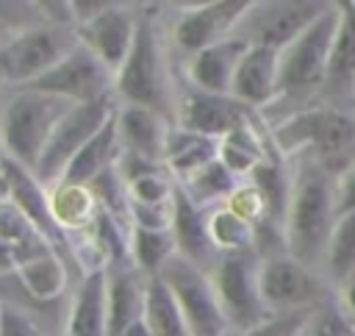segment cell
Masks as SVG:
<instances>
[{
	"instance_id": "44dd1931",
	"label": "cell",
	"mask_w": 355,
	"mask_h": 336,
	"mask_svg": "<svg viewBox=\"0 0 355 336\" xmlns=\"http://www.w3.org/2000/svg\"><path fill=\"white\" fill-rule=\"evenodd\" d=\"M277 50H266V47H247L233 86H230V97H236L239 103H244L247 108H266L275 103L277 97Z\"/></svg>"
},
{
	"instance_id": "cb8c5ba5",
	"label": "cell",
	"mask_w": 355,
	"mask_h": 336,
	"mask_svg": "<svg viewBox=\"0 0 355 336\" xmlns=\"http://www.w3.org/2000/svg\"><path fill=\"white\" fill-rule=\"evenodd\" d=\"M119 108V106H116ZM122 147H119V136H116V114L72 156V161L67 164V169L61 172L58 183L64 186H89L97 175H103L105 169H111L119 158ZM55 186V183H53Z\"/></svg>"
},
{
	"instance_id": "e0dca14e",
	"label": "cell",
	"mask_w": 355,
	"mask_h": 336,
	"mask_svg": "<svg viewBox=\"0 0 355 336\" xmlns=\"http://www.w3.org/2000/svg\"><path fill=\"white\" fill-rule=\"evenodd\" d=\"M247 53V42L239 39L236 33L227 36L225 42H216L200 53H194L191 58L183 61V75L186 83L211 94H230L236 69L241 64Z\"/></svg>"
},
{
	"instance_id": "836d02e7",
	"label": "cell",
	"mask_w": 355,
	"mask_h": 336,
	"mask_svg": "<svg viewBox=\"0 0 355 336\" xmlns=\"http://www.w3.org/2000/svg\"><path fill=\"white\" fill-rule=\"evenodd\" d=\"M125 189H128V203H136V205H166L175 197L178 180L166 169H158V172H150V175H141V178L130 180Z\"/></svg>"
},
{
	"instance_id": "1f68e13d",
	"label": "cell",
	"mask_w": 355,
	"mask_h": 336,
	"mask_svg": "<svg viewBox=\"0 0 355 336\" xmlns=\"http://www.w3.org/2000/svg\"><path fill=\"white\" fill-rule=\"evenodd\" d=\"M205 219H208L211 244H214V250L219 255L222 253H247V250H255V228L241 214H236L227 203L205 211Z\"/></svg>"
},
{
	"instance_id": "ac0fdd59",
	"label": "cell",
	"mask_w": 355,
	"mask_h": 336,
	"mask_svg": "<svg viewBox=\"0 0 355 336\" xmlns=\"http://www.w3.org/2000/svg\"><path fill=\"white\" fill-rule=\"evenodd\" d=\"M319 100L336 108H341V100H355V0L338 3V28Z\"/></svg>"
},
{
	"instance_id": "e575fe53",
	"label": "cell",
	"mask_w": 355,
	"mask_h": 336,
	"mask_svg": "<svg viewBox=\"0 0 355 336\" xmlns=\"http://www.w3.org/2000/svg\"><path fill=\"white\" fill-rule=\"evenodd\" d=\"M313 311H294V314H272L263 322L236 333V336H305Z\"/></svg>"
},
{
	"instance_id": "f546056e",
	"label": "cell",
	"mask_w": 355,
	"mask_h": 336,
	"mask_svg": "<svg viewBox=\"0 0 355 336\" xmlns=\"http://www.w3.org/2000/svg\"><path fill=\"white\" fill-rule=\"evenodd\" d=\"M50 192V211L58 222V228L69 236V233H83L94 214H97V203L92 197V192L86 186H64V183H55L47 189Z\"/></svg>"
},
{
	"instance_id": "ffe728a7",
	"label": "cell",
	"mask_w": 355,
	"mask_h": 336,
	"mask_svg": "<svg viewBox=\"0 0 355 336\" xmlns=\"http://www.w3.org/2000/svg\"><path fill=\"white\" fill-rule=\"evenodd\" d=\"M172 239H175V247H178V255L197 264L200 269H211V264L216 261V250L211 244V236H208V219H205V211L197 208L186 192L178 186L175 189V197H172Z\"/></svg>"
},
{
	"instance_id": "74e56055",
	"label": "cell",
	"mask_w": 355,
	"mask_h": 336,
	"mask_svg": "<svg viewBox=\"0 0 355 336\" xmlns=\"http://www.w3.org/2000/svg\"><path fill=\"white\" fill-rule=\"evenodd\" d=\"M355 211V161L347 164L341 172H336V214H352Z\"/></svg>"
},
{
	"instance_id": "5b68a950",
	"label": "cell",
	"mask_w": 355,
	"mask_h": 336,
	"mask_svg": "<svg viewBox=\"0 0 355 336\" xmlns=\"http://www.w3.org/2000/svg\"><path fill=\"white\" fill-rule=\"evenodd\" d=\"M69 108H72V103L42 94V92L22 89L19 94H14L0 114L3 156L14 158L17 164H22L25 169L33 172L53 128Z\"/></svg>"
},
{
	"instance_id": "d6a6232c",
	"label": "cell",
	"mask_w": 355,
	"mask_h": 336,
	"mask_svg": "<svg viewBox=\"0 0 355 336\" xmlns=\"http://www.w3.org/2000/svg\"><path fill=\"white\" fill-rule=\"evenodd\" d=\"M352 269H355V211L341 214L336 219L322 258V275L336 289Z\"/></svg>"
},
{
	"instance_id": "ba28073f",
	"label": "cell",
	"mask_w": 355,
	"mask_h": 336,
	"mask_svg": "<svg viewBox=\"0 0 355 336\" xmlns=\"http://www.w3.org/2000/svg\"><path fill=\"white\" fill-rule=\"evenodd\" d=\"M258 264L261 255L255 250H247V253H222L208 269L214 294L233 333H241L269 317L258 289Z\"/></svg>"
},
{
	"instance_id": "9c48e42d",
	"label": "cell",
	"mask_w": 355,
	"mask_h": 336,
	"mask_svg": "<svg viewBox=\"0 0 355 336\" xmlns=\"http://www.w3.org/2000/svg\"><path fill=\"white\" fill-rule=\"evenodd\" d=\"M116 97L108 94V97H100V100H92V103H78L72 106L61 119L58 125L53 128L36 167H33V175L42 186H53L58 183L61 172L67 169V164L72 161V156L116 114Z\"/></svg>"
},
{
	"instance_id": "484cf974",
	"label": "cell",
	"mask_w": 355,
	"mask_h": 336,
	"mask_svg": "<svg viewBox=\"0 0 355 336\" xmlns=\"http://www.w3.org/2000/svg\"><path fill=\"white\" fill-rule=\"evenodd\" d=\"M275 156V150L266 144V139H263V133L255 128V122L252 125H241V128H236L233 133H227V136H222L219 139V161L236 175V178H247L261 161H266V158H272Z\"/></svg>"
},
{
	"instance_id": "83f0119b",
	"label": "cell",
	"mask_w": 355,
	"mask_h": 336,
	"mask_svg": "<svg viewBox=\"0 0 355 336\" xmlns=\"http://www.w3.org/2000/svg\"><path fill=\"white\" fill-rule=\"evenodd\" d=\"M241 183H244V180L236 178V175L216 158V161H211L208 167H202L197 175H191L189 180H183V183H178V186L186 192V197H189L197 208L211 211V208H216V205H225V203L239 192Z\"/></svg>"
},
{
	"instance_id": "60d3db41",
	"label": "cell",
	"mask_w": 355,
	"mask_h": 336,
	"mask_svg": "<svg viewBox=\"0 0 355 336\" xmlns=\"http://www.w3.org/2000/svg\"><path fill=\"white\" fill-rule=\"evenodd\" d=\"M122 336H153V333H150V328L144 325V319H139V322H133Z\"/></svg>"
},
{
	"instance_id": "2e32d148",
	"label": "cell",
	"mask_w": 355,
	"mask_h": 336,
	"mask_svg": "<svg viewBox=\"0 0 355 336\" xmlns=\"http://www.w3.org/2000/svg\"><path fill=\"white\" fill-rule=\"evenodd\" d=\"M136 25H139V11L133 6L108 3L97 17L78 25L75 36L86 50H92L116 75V69L125 64V58L130 53Z\"/></svg>"
},
{
	"instance_id": "7c38bea8",
	"label": "cell",
	"mask_w": 355,
	"mask_h": 336,
	"mask_svg": "<svg viewBox=\"0 0 355 336\" xmlns=\"http://www.w3.org/2000/svg\"><path fill=\"white\" fill-rule=\"evenodd\" d=\"M247 8L250 0H208L180 6L166 25V42L175 53L191 58L194 53L233 36Z\"/></svg>"
},
{
	"instance_id": "f1b7e54d",
	"label": "cell",
	"mask_w": 355,
	"mask_h": 336,
	"mask_svg": "<svg viewBox=\"0 0 355 336\" xmlns=\"http://www.w3.org/2000/svg\"><path fill=\"white\" fill-rule=\"evenodd\" d=\"M141 319L153 336H189L183 314H180V308H178V303H175V297H172V292L161 275L147 278V283H144Z\"/></svg>"
},
{
	"instance_id": "7402d4cb",
	"label": "cell",
	"mask_w": 355,
	"mask_h": 336,
	"mask_svg": "<svg viewBox=\"0 0 355 336\" xmlns=\"http://www.w3.org/2000/svg\"><path fill=\"white\" fill-rule=\"evenodd\" d=\"M108 269H86L67 311L64 336H108L105 328Z\"/></svg>"
},
{
	"instance_id": "4316f807",
	"label": "cell",
	"mask_w": 355,
	"mask_h": 336,
	"mask_svg": "<svg viewBox=\"0 0 355 336\" xmlns=\"http://www.w3.org/2000/svg\"><path fill=\"white\" fill-rule=\"evenodd\" d=\"M14 275H17V280L22 283V289H25L31 297L42 300V303H50V300L61 297L64 289H67V278H69L64 258H61L58 253H53V250L42 253V255H33V258H28V261H22V264H17Z\"/></svg>"
},
{
	"instance_id": "603a6c76",
	"label": "cell",
	"mask_w": 355,
	"mask_h": 336,
	"mask_svg": "<svg viewBox=\"0 0 355 336\" xmlns=\"http://www.w3.org/2000/svg\"><path fill=\"white\" fill-rule=\"evenodd\" d=\"M144 283H147V278L139 275L133 267L108 269V283H105V328H108V336H122L133 322L141 319Z\"/></svg>"
},
{
	"instance_id": "4dcf8cb0",
	"label": "cell",
	"mask_w": 355,
	"mask_h": 336,
	"mask_svg": "<svg viewBox=\"0 0 355 336\" xmlns=\"http://www.w3.org/2000/svg\"><path fill=\"white\" fill-rule=\"evenodd\" d=\"M178 255L172 230H144V228H130V267L144 275L155 278L161 269Z\"/></svg>"
},
{
	"instance_id": "30bf717a",
	"label": "cell",
	"mask_w": 355,
	"mask_h": 336,
	"mask_svg": "<svg viewBox=\"0 0 355 336\" xmlns=\"http://www.w3.org/2000/svg\"><path fill=\"white\" fill-rule=\"evenodd\" d=\"M161 278L169 286V292L183 314L189 336H236L219 308V300L214 294V286H211V278L205 269L175 255L161 269Z\"/></svg>"
},
{
	"instance_id": "d4e9b609",
	"label": "cell",
	"mask_w": 355,
	"mask_h": 336,
	"mask_svg": "<svg viewBox=\"0 0 355 336\" xmlns=\"http://www.w3.org/2000/svg\"><path fill=\"white\" fill-rule=\"evenodd\" d=\"M216 158H219L216 139H205V136H197L191 131L172 125L166 136V147H164V167L178 183L189 180L191 175H197L202 167H208Z\"/></svg>"
},
{
	"instance_id": "8d00e7d4",
	"label": "cell",
	"mask_w": 355,
	"mask_h": 336,
	"mask_svg": "<svg viewBox=\"0 0 355 336\" xmlns=\"http://www.w3.org/2000/svg\"><path fill=\"white\" fill-rule=\"evenodd\" d=\"M0 336H44L36 319H31L17 305L0 303Z\"/></svg>"
},
{
	"instance_id": "52a82bcc",
	"label": "cell",
	"mask_w": 355,
	"mask_h": 336,
	"mask_svg": "<svg viewBox=\"0 0 355 336\" xmlns=\"http://www.w3.org/2000/svg\"><path fill=\"white\" fill-rule=\"evenodd\" d=\"M78 44L75 28L39 22L11 33L0 44V81L11 86H28L58 64Z\"/></svg>"
},
{
	"instance_id": "d6986e66",
	"label": "cell",
	"mask_w": 355,
	"mask_h": 336,
	"mask_svg": "<svg viewBox=\"0 0 355 336\" xmlns=\"http://www.w3.org/2000/svg\"><path fill=\"white\" fill-rule=\"evenodd\" d=\"M169 131H172V119L153 108L122 106V103L116 108V136L122 153H133L164 164V147Z\"/></svg>"
},
{
	"instance_id": "4fadbf2b",
	"label": "cell",
	"mask_w": 355,
	"mask_h": 336,
	"mask_svg": "<svg viewBox=\"0 0 355 336\" xmlns=\"http://www.w3.org/2000/svg\"><path fill=\"white\" fill-rule=\"evenodd\" d=\"M25 89L78 106L114 94V72L78 42L58 64H53L42 78L28 83Z\"/></svg>"
},
{
	"instance_id": "d590c367",
	"label": "cell",
	"mask_w": 355,
	"mask_h": 336,
	"mask_svg": "<svg viewBox=\"0 0 355 336\" xmlns=\"http://www.w3.org/2000/svg\"><path fill=\"white\" fill-rule=\"evenodd\" d=\"M305 336H355V325L341 314L336 300H330L313 311Z\"/></svg>"
},
{
	"instance_id": "8fae6325",
	"label": "cell",
	"mask_w": 355,
	"mask_h": 336,
	"mask_svg": "<svg viewBox=\"0 0 355 336\" xmlns=\"http://www.w3.org/2000/svg\"><path fill=\"white\" fill-rule=\"evenodd\" d=\"M330 3L324 0H250L236 36L244 39L247 47H266L280 53Z\"/></svg>"
},
{
	"instance_id": "277c9868",
	"label": "cell",
	"mask_w": 355,
	"mask_h": 336,
	"mask_svg": "<svg viewBox=\"0 0 355 336\" xmlns=\"http://www.w3.org/2000/svg\"><path fill=\"white\" fill-rule=\"evenodd\" d=\"M338 28V3H330L294 42H288L277 56V97L275 103H302L319 100L330 47Z\"/></svg>"
},
{
	"instance_id": "5bb4252c",
	"label": "cell",
	"mask_w": 355,
	"mask_h": 336,
	"mask_svg": "<svg viewBox=\"0 0 355 336\" xmlns=\"http://www.w3.org/2000/svg\"><path fill=\"white\" fill-rule=\"evenodd\" d=\"M255 111L230 94H211L194 86H180L172 106V125L205 139H222L241 125H252Z\"/></svg>"
},
{
	"instance_id": "b9f144b4",
	"label": "cell",
	"mask_w": 355,
	"mask_h": 336,
	"mask_svg": "<svg viewBox=\"0 0 355 336\" xmlns=\"http://www.w3.org/2000/svg\"><path fill=\"white\" fill-rule=\"evenodd\" d=\"M352 117H355V108H352Z\"/></svg>"
},
{
	"instance_id": "8992f818",
	"label": "cell",
	"mask_w": 355,
	"mask_h": 336,
	"mask_svg": "<svg viewBox=\"0 0 355 336\" xmlns=\"http://www.w3.org/2000/svg\"><path fill=\"white\" fill-rule=\"evenodd\" d=\"M258 289L266 314L316 311L333 300V286L324 275L288 253H275L258 264Z\"/></svg>"
},
{
	"instance_id": "9a60e30c",
	"label": "cell",
	"mask_w": 355,
	"mask_h": 336,
	"mask_svg": "<svg viewBox=\"0 0 355 336\" xmlns=\"http://www.w3.org/2000/svg\"><path fill=\"white\" fill-rule=\"evenodd\" d=\"M0 183H3V197H8L31 222L33 228L47 239V244L61 255V250H69V236L58 228L53 211H50V192L36 180L31 169L17 164L14 158L0 153Z\"/></svg>"
},
{
	"instance_id": "ab89813d",
	"label": "cell",
	"mask_w": 355,
	"mask_h": 336,
	"mask_svg": "<svg viewBox=\"0 0 355 336\" xmlns=\"http://www.w3.org/2000/svg\"><path fill=\"white\" fill-rule=\"evenodd\" d=\"M17 264H19L17 250H14V247H8L6 242H0V275H3V272H14V269H17Z\"/></svg>"
},
{
	"instance_id": "3957f363",
	"label": "cell",
	"mask_w": 355,
	"mask_h": 336,
	"mask_svg": "<svg viewBox=\"0 0 355 336\" xmlns=\"http://www.w3.org/2000/svg\"><path fill=\"white\" fill-rule=\"evenodd\" d=\"M178 86L172 81L166 33L153 11H139L136 36L125 64L114 75V97L122 106H144L172 119Z\"/></svg>"
},
{
	"instance_id": "7a4b0ae2",
	"label": "cell",
	"mask_w": 355,
	"mask_h": 336,
	"mask_svg": "<svg viewBox=\"0 0 355 336\" xmlns=\"http://www.w3.org/2000/svg\"><path fill=\"white\" fill-rule=\"evenodd\" d=\"M272 150L288 158H313L333 175L355 161V117L336 106H302L269 131Z\"/></svg>"
},
{
	"instance_id": "f35d334b",
	"label": "cell",
	"mask_w": 355,
	"mask_h": 336,
	"mask_svg": "<svg viewBox=\"0 0 355 336\" xmlns=\"http://www.w3.org/2000/svg\"><path fill=\"white\" fill-rule=\"evenodd\" d=\"M333 297H336V305L341 308V314L355 325V269L333 289Z\"/></svg>"
},
{
	"instance_id": "6da1fadb",
	"label": "cell",
	"mask_w": 355,
	"mask_h": 336,
	"mask_svg": "<svg viewBox=\"0 0 355 336\" xmlns=\"http://www.w3.org/2000/svg\"><path fill=\"white\" fill-rule=\"evenodd\" d=\"M291 192L283 214V247L322 272L336 214V175L313 158H291Z\"/></svg>"
}]
</instances>
